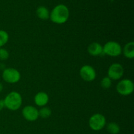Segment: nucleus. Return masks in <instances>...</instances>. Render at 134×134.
I'll return each instance as SVG.
<instances>
[{
    "mask_svg": "<svg viewBox=\"0 0 134 134\" xmlns=\"http://www.w3.org/2000/svg\"><path fill=\"white\" fill-rule=\"evenodd\" d=\"M36 14L40 19L46 20L50 18V12L47 7L44 6H40L37 9Z\"/></svg>",
    "mask_w": 134,
    "mask_h": 134,
    "instance_id": "nucleus-13",
    "label": "nucleus"
},
{
    "mask_svg": "<svg viewBox=\"0 0 134 134\" xmlns=\"http://www.w3.org/2000/svg\"><path fill=\"white\" fill-rule=\"evenodd\" d=\"M3 102L5 107L11 111H16L22 106V97L18 92L12 91L5 96Z\"/></svg>",
    "mask_w": 134,
    "mask_h": 134,
    "instance_id": "nucleus-2",
    "label": "nucleus"
},
{
    "mask_svg": "<svg viewBox=\"0 0 134 134\" xmlns=\"http://www.w3.org/2000/svg\"><path fill=\"white\" fill-rule=\"evenodd\" d=\"M81 78L86 82H92L96 78V71L93 66L90 65H84L79 70Z\"/></svg>",
    "mask_w": 134,
    "mask_h": 134,
    "instance_id": "nucleus-8",
    "label": "nucleus"
},
{
    "mask_svg": "<svg viewBox=\"0 0 134 134\" xmlns=\"http://www.w3.org/2000/svg\"><path fill=\"white\" fill-rule=\"evenodd\" d=\"M69 10L66 5L59 4L56 5L50 13V19L56 24H63L68 20Z\"/></svg>",
    "mask_w": 134,
    "mask_h": 134,
    "instance_id": "nucleus-1",
    "label": "nucleus"
},
{
    "mask_svg": "<svg viewBox=\"0 0 134 134\" xmlns=\"http://www.w3.org/2000/svg\"><path fill=\"white\" fill-rule=\"evenodd\" d=\"M124 74V69L122 65L119 63H113L109 68L107 77L111 80L118 81L122 78Z\"/></svg>",
    "mask_w": 134,
    "mask_h": 134,
    "instance_id": "nucleus-7",
    "label": "nucleus"
},
{
    "mask_svg": "<svg viewBox=\"0 0 134 134\" xmlns=\"http://www.w3.org/2000/svg\"><path fill=\"white\" fill-rule=\"evenodd\" d=\"M9 40V35L6 31L0 30V48L5 46Z\"/></svg>",
    "mask_w": 134,
    "mask_h": 134,
    "instance_id": "nucleus-16",
    "label": "nucleus"
},
{
    "mask_svg": "<svg viewBox=\"0 0 134 134\" xmlns=\"http://www.w3.org/2000/svg\"><path fill=\"white\" fill-rule=\"evenodd\" d=\"M100 86L104 90L109 89L112 86V80L107 76L103 77L100 81Z\"/></svg>",
    "mask_w": 134,
    "mask_h": 134,
    "instance_id": "nucleus-17",
    "label": "nucleus"
},
{
    "mask_svg": "<svg viewBox=\"0 0 134 134\" xmlns=\"http://www.w3.org/2000/svg\"><path fill=\"white\" fill-rule=\"evenodd\" d=\"M22 116L29 122H35L39 119V110L32 105H26L22 110Z\"/></svg>",
    "mask_w": 134,
    "mask_h": 134,
    "instance_id": "nucleus-9",
    "label": "nucleus"
},
{
    "mask_svg": "<svg viewBox=\"0 0 134 134\" xmlns=\"http://www.w3.org/2000/svg\"><path fill=\"white\" fill-rule=\"evenodd\" d=\"M106 128L107 132L111 134H118L120 131V126L115 122H111L107 124Z\"/></svg>",
    "mask_w": 134,
    "mask_h": 134,
    "instance_id": "nucleus-14",
    "label": "nucleus"
},
{
    "mask_svg": "<svg viewBox=\"0 0 134 134\" xmlns=\"http://www.w3.org/2000/svg\"><path fill=\"white\" fill-rule=\"evenodd\" d=\"M116 90L118 94L123 96H128L133 92L134 84L132 80L124 79L119 81L116 86Z\"/></svg>",
    "mask_w": 134,
    "mask_h": 134,
    "instance_id": "nucleus-3",
    "label": "nucleus"
},
{
    "mask_svg": "<svg viewBox=\"0 0 134 134\" xmlns=\"http://www.w3.org/2000/svg\"><path fill=\"white\" fill-rule=\"evenodd\" d=\"M3 85L1 82H0V93L3 91Z\"/></svg>",
    "mask_w": 134,
    "mask_h": 134,
    "instance_id": "nucleus-20",
    "label": "nucleus"
},
{
    "mask_svg": "<svg viewBox=\"0 0 134 134\" xmlns=\"http://www.w3.org/2000/svg\"><path fill=\"white\" fill-rule=\"evenodd\" d=\"M52 115V111L48 107H42L39 110V116L42 119H48Z\"/></svg>",
    "mask_w": 134,
    "mask_h": 134,
    "instance_id": "nucleus-15",
    "label": "nucleus"
},
{
    "mask_svg": "<svg viewBox=\"0 0 134 134\" xmlns=\"http://www.w3.org/2000/svg\"><path fill=\"white\" fill-rule=\"evenodd\" d=\"M88 125L90 129L96 132L102 130L106 126L105 117L101 113L94 114L89 119Z\"/></svg>",
    "mask_w": 134,
    "mask_h": 134,
    "instance_id": "nucleus-5",
    "label": "nucleus"
},
{
    "mask_svg": "<svg viewBox=\"0 0 134 134\" xmlns=\"http://www.w3.org/2000/svg\"><path fill=\"white\" fill-rule=\"evenodd\" d=\"M9 58V52L5 48H0V60L1 61H5Z\"/></svg>",
    "mask_w": 134,
    "mask_h": 134,
    "instance_id": "nucleus-18",
    "label": "nucleus"
},
{
    "mask_svg": "<svg viewBox=\"0 0 134 134\" xmlns=\"http://www.w3.org/2000/svg\"><path fill=\"white\" fill-rule=\"evenodd\" d=\"M87 51L90 56H101L103 54V46L98 42H93L90 43L87 48Z\"/></svg>",
    "mask_w": 134,
    "mask_h": 134,
    "instance_id": "nucleus-10",
    "label": "nucleus"
},
{
    "mask_svg": "<svg viewBox=\"0 0 134 134\" xmlns=\"http://www.w3.org/2000/svg\"><path fill=\"white\" fill-rule=\"evenodd\" d=\"M2 78L5 82L9 84H15L19 82L21 74L18 70L13 68H6L2 73Z\"/></svg>",
    "mask_w": 134,
    "mask_h": 134,
    "instance_id": "nucleus-6",
    "label": "nucleus"
},
{
    "mask_svg": "<svg viewBox=\"0 0 134 134\" xmlns=\"http://www.w3.org/2000/svg\"><path fill=\"white\" fill-rule=\"evenodd\" d=\"M124 57L128 59H133L134 58V43L133 41H130L124 45L122 48V52Z\"/></svg>",
    "mask_w": 134,
    "mask_h": 134,
    "instance_id": "nucleus-12",
    "label": "nucleus"
},
{
    "mask_svg": "<svg viewBox=\"0 0 134 134\" xmlns=\"http://www.w3.org/2000/svg\"><path fill=\"white\" fill-rule=\"evenodd\" d=\"M49 102V96L45 92H39L34 97V102L36 105L42 107L47 105Z\"/></svg>",
    "mask_w": 134,
    "mask_h": 134,
    "instance_id": "nucleus-11",
    "label": "nucleus"
},
{
    "mask_svg": "<svg viewBox=\"0 0 134 134\" xmlns=\"http://www.w3.org/2000/svg\"><path fill=\"white\" fill-rule=\"evenodd\" d=\"M5 107V104H4L3 99H0V111H2Z\"/></svg>",
    "mask_w": 134,
    "mask_h": 134,
    "instance_id": "nucleus-19",
    "label": "nucleus"
},
{
    "mask_svg": "<svg viewBox=\"0 0 134 134\" xmlns=\"http://www.w3.org/2000/svg\"><path fill=\"white\" fill-rule=\"evenodd\" d=\"M103 54L111 57H117L122 54V48L120 44L115 41H109L103 46Z\"/></svg>",
    "mask_w": 134,
    "mask_h": 134,
    "instance_id": "nucleus-4",
    "label": "nucleus"
}]
</instances>
